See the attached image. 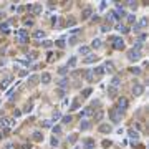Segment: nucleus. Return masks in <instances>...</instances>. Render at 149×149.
Here are the masks:
<instances>
[{
  "mask_svg": "<svg viewBox=\"0 0 149 149\" xmlns=\"http://www.w3.org/2000/svg\"><path fill=\"white\" fill-rule=\"evenodd\" d=\"M141 56H143L141 51H136V50H129V51H128V60H131V61L141 60Z\"/></svg>",
  "mask_w": 149,
  "mask_h": 149,
  "instance_id": "f257e3e1",
  "label": "nucleus"
},
{
  "mask_svg": "<svg viewBox=\"0 0 149 149\" xmlns=\"http://www.w3.org/2000/svg\"><path fill=\"white\" fill-rule=\"evenodd\" d=\"M121 114H123V113H119V111L114 108V109L109 111V119L113 123H119V121H121Z\"/></svg>",
  "mask_w": 149,
  "mask_h": 149,
  "instance_id": "f03ea898",
  "label": "nucleus"
},
{
  "mask_svg": "<svg viewBox=\"0 0 149 149\" xmlns=\"http://www.w3.org/2000/svg\"><path fill=\"white\" fill-rule=\"evenodd\" d=\"M116 109L119 111V113L126 111L128 109V99L126 98H119V99H118V108H116Z\"/></svg>",
  "mask_w": 149,
  "mask_h": 149,
  "instance_id": "7ed1b4c3",
  "label": "nucleus"
},
{
  "mask_svg": "<svg viewBox=\"0 0 149 149\" xmlns=\"http://www.w3.org/2000/svg\"><path fill=\"white\" fill-rule=\"evenodd\" d=\"M113 46H114L116 50H123L124 48V42H123V38H119V37L113 38Z\"/></svg>",
  "mask_w": 149,
  "mask_h": 149,
  "instance_id": "20e7f679",
  "label": "nucleus"
},
{
  "mask_svg": "<svg viewBox=\"0 0 149 149\" xmlns=\"http://www.w3.org/2000/svg\"><path fill=\"white\" fill-rule=\"evenodd\" d=\"M13 124H15V119H12V118H2V119H0V126L12 128Z\"/></svg>",
  "mask_w": 149,
  "mask_h": 149,
  "instance_id": "39448f33",
  "label": "nucleus"
},
{
  "mask_svg": "<svg viewBox=\"0 0 149 149\" xmlns=\"http://www.w3.org/2000/svg\"><path fill=\"white\" fill-rule=\"evenodd\" d=\"M131 91H132V94H134V96H141V94L144 93V86H143V85H134Z\"/></svg>",
  "mask_w": 149,
  "mask_h": 149,
  "instance_id": "423d86ee",
  "label": "nucleus"
},
{
  "mask_svg": "<svg viewBox=\"0 0 149 149\" xmlns=\"http://www.w3.org/2000/svg\"><path fill=\"white\" fill-rule=\"evenodd\" d=\"M146 25H148V18H141V20L134 25V32H139V30H141V28H144Z\"/></svg>",
  "mask_w": 149,
  "mask_h": 149,
  "instance_id": "0eeeda50",
  "label": "nucleus"
},
{
  "mask_svg": "<svg viewBox=\"0 0 149 149\" xmlns=\"http://www.w3.org/2000/svg\"><path fill=\"white\" fill-rule=\"evenodd\" d=\"M38 81H40V76H38V75H32V76L28 78V81H27V86H35Z\"/></svg>",
  "mask_w": 149,
  "mask_h": 149,
  "instance_id": "6e6552de",
  "label": "nucleus"
},
{
  "mask_svg": "<svg viewBox=\"0 0 149 149\" xmlns=\"http://www.w3.org/2000/svg\"><path fill=\"white\" fill-rule=\"evenodd\" d=\"M128 136H129V139H131L132 143H136V141L139 139V132L134 131V129H129V131H128Z\"/></svg>",
  "mask_w": 149,
  "mask_h": 149,
  "instance_id": "1a4fd4ad",
  "label": "nucleus"
},
{
  "mask_svg": "<svg viewBox=\"0 0 149 149\" xmlns=\"http://www.w3.org/2000/svg\"><path fill=\"white\" fill-rule=\"evenodd\" d=\"M91 15H93V8L86 7V8L83 10V13H81V20H86V18H89Z\"/></svg>",
  "mask_w": 149,
  "mask_h": 149,
  "instance_id": "9d476101",
  "label": "nucleus"
},
{
  "mask_svg": "<svg viewBox=\"0 0 149 149\" xmlns=\"http://www.w3.org/2000/svg\"><path fill=\"white\" fill-rule=\"evenodd\" d=\"M40 81L43 83V85H48L51 81V75L50 73H42V76H40Z\"/></svg>",
  "mask_w": 149,
  "mask_h": 149,
  "instance_id": "9b49d317",
  "label": "nucleus"
},
{
  "mask_svg": "<svg viewBox=\"0 0 149 149\" xmlns=\"http://www.w3.org/2000/svg\"><path fill=\"white\" fill-rule=\"evenodd\" d=\"M98 129H99V132H103V134H106V132L109 134V132L113 131V128H111L109 124H101V126H99Z\"/></svg>",
  "mask_w": 149,
  "mask_h": 149,
  "instance_id": "f8f14e48",
  "label": "nucleus"
},
{
  "mask_svg": "<svg viewBox=\"0 0 149 149\" xmlns=\"http://www.w3.org/2000/svg\"><path fill=\"white\" fill-rule=\"evenodd\" d=\"M89 126H91V123H89L88 119H83V121L80 123V129H81V131H88Z\"/></svg>",
  "mask_w": 149,
  "mask_h": 149,
  "instance_id": "ddd939ff",
  "label": "nucleus"
},
{
  "mask_svg": "<svg viewBox=\"0 0 149 149\" xmlns=\"http://www.w3.org/2000/svg\"><path fill=\"white\" fill-rule=\"evenodd\" d=\"M103 70H106L108 73H113V71H114V65H113L111 61H106L105 66H103Z\"/></svg>",
  "mask_w": 149,
  "mask_h": 149,
  "instance_id": "4468645a",
  "label": "nucleus"
},
{
  "mask_svg": "<svg viewBox=\"0 0 149 149\" xmlns=\"http://www.w3.org/2000/svg\"><path fill=\"white\" fill-rule=\"evenodd\" d=\"M116 94H118V88H114V86H108V96H109V98H114Z\"/></svg>",
  "mask_w": 149,
  "mask_h": 149,
  "instance_id": "2eb2a0df",
  "label": "nucleus"
},
{
  "mask_svg": "<svg viewBox=\"0 0 149 149\" xmlns=\"http://www.w3.org/2000/svg\"><path fill=\"white\" fill-rule=\"evenodd\" d=\"M83 61H85V63H88V65H89V63H96V61H98V56H96V55H88V56H86V60H83Z\"/></svg>",
  "mask_w": 149,
  "mask_h": 149,
  "instance_id": "dca6fc26",
  "label": "nucleus"
},
{
  "mask_svg": "<svg viewBox=\"0 0 149 149\" xmlns=\"http://www.w3.org/2000/svg\"><path fill=\"white\" fill-rule=\"evenodd\" d=\"M32 138L35 139L37 143H40V141H43V134H42V132H40V131H35V132H33V134H32Z\"/></svg>",
  "mask_w": 149,
  "mask_h": 149,
  "instance_id": "f3484780",
  "label": "nucleus"
},
{
  "mask_svg": "<svg viewBox=\"0 0 149 149\" xmlns=\"http://www.w3.org/2000/svg\"><path fill=\"white\" fill-rule=\"evenodd\" d=\"M33 37H35V38H38V40H42V38H45V37H46V33H45L43 30H38V32L33 33Z\"/></svg>",
  "mask_w": 149,
  "mask_h": 149,
  "instance_id": "a211bd4d",
  "label": "nucleus"
},
{
  "mask_svg": "<svg viewBox=\"0 0 149 149\" xmlns=\"http://www.w3.org/2000/svg\"><path fill=\"white\" fill-rule=\"evenodd\" d=\"M101 45H103V42L99 38H94L93 42H91V46H93V48H101Z\"/></svg>",
  "mask_w": 149,
  "mask_h": 149,
  "instance_id": "6ab92c4d",
  "label": "nucleus"
},
{
  "mask_svg": "<svg viewBox=\"0 0 149 149\" xmlns=\"http://www.w3.org/2000/svg\"><path fill=\"white\" fill-rule=\"evenodd\" d=\"M91 111H93V108H85V109L80 113V116H83V118H85V116H91V114H93Z\"/></svg>",
  "mask_w": 149,
  "mask_h": 149,
  "instance_id": "aec40b11",
  "label": "nucleus"
},
{
  "mask_svg": "<svg viewBox=\"0 0 149 149\" xmlns=\"http://www.w3.org/2000/svg\"><path fill=\"white\" fill-rule=\"evenodd\" d=\"M78 51H80V55H86V56H88L89 55V46H80Z\"/></svg>",
  "mask_w": 149,
  "mask_h": 149,
  "instance_id": "412c9836",
  "label": "nucleus"
},
{
  "mask_svg": "<svg viewBox=\"0 0 149 149\" xmlns=\"http://www.w3.org/2000/svg\"><path fill=\"white\" fill-rule=\"evenodd\" d=\"M58 86L60 88H68V78H61L60 81H58Z\"/></svg>",
  "mask_w": 149,
  "mask_h": 149,
  "instance_id": "4be33fe9",
  "label": "nucleus"
},
{
  "mask_svg": "<svg viewBox=\"0 0 149 149\" xmlns=\"http://www.w3.org/2000/svg\"><path fill=\"white\" fill-rule=\"evenodd\" d=\"M116 30H118V32H123V33H128V32H129V28L124 27V25H121V23H118V25H116Z\"/></svg>",
  "mask_w": 149,
  "mask_h": 149,
  "instance_id": "5701e85b",
  "label": "nucleus"
},
{
  "mask_svg": "<svg viewBox=\"0 0 149 149\" xmlns=\"http://www.w3.org/2000/svg\"><path fill=\"white\" fill-rule=\"evenodd\" d=\"M73 66H76V56H71V58H70V61H68L66 68H73Z\"/></svg>",
  "mask_w": 149,
  "mask_h": 149,
  "instance_id": "b1692460",
  "label": "nucleus"
},
{
  "mask_svg": "<svg viewBox=\"0 0 149 149\" xmlns=\"http://www.w3.org/2000/svg\"><path fill=\"white\" fill-rule=\"evenodd\" d=\"M119 85H121V80H119L118 76H114V78H113V81H111V86H114V88H118Z\"/></svg>",
  "mask_w": 149,
  "mask_h": 149,
  "instance_id": "393cba45",
  "label": "nucleus"
},
{
  "mask_svg": "<svg viewBox=\"0 0 149 149\" xmlns=\"http://www.w3.org/2000/svg\"><path fill=\"white\" fill-rule=\"evenodd\" d=\"M0 32H3V33H8V23H0Z\"/></svg>",
  "mask_w": 149,
  "mask_h": 149,
  "instance_id": "a878e982",
  "label": "nucleus"
},
{
  "mask_svg": "<svg viewBox=\"0 0 149 149\" xmlns=\"http://www.w3.org/2000/svg\"><path fill=\"white\" fill-rule=\"evenodd\" d=\"M109 20L111 22H114V20H119V17H118V13H116V12H109Z\"/></svg>",
  "mask_w": 149,
  "mask_h": 149,
  "instance_id": "bb28decb",
  "label": "nucleus"
},
{
  "mask_svg": "<svg viewBox=\"0 0 149 149\" xmlns=\"http://www.w3.org/2000/svg\"><path fill=\"white\" fill-rule=\"evenodd\" d=\"M146 38H148V35H146V33L138 35V43H144V42H146Z\"/></svg>",
  "mask_w": 149,
  "mask_h": 149,
  "instance_id": "cd10ccee",
  "label": "nucleus"
},
{
  "mask_svg": "<svg viewBox=\"0 0 149 149\" xmlns=\"http://www.w3.org/2000/svg\"><path fill=\"white\" fill-rule=\"evenodd\" d=\"M85 148H86V149H91V148H94V141H93V139H88V141L85 143Z\"/></svg>",
  "mask_w": 149,
  "mask_h": 149,
  "instance_id": "c85d7f7f",
  "label": "nucleus"
},
{
  "mask_svg": "<svg viewBox=\"0 0 149 149\" xmlns=\"http://www.w3.org/2000/svg\"><path fill=\"white\" fill-rule=\"evenodd\" d=\"M71 116H63V118H61V123H63V124H70V123H71Z\"/></svg>",
  "mask_w": 149,
  "mask_h": 149,
  "instance_id": "c756f323",
  "label": "nucleus"
},
{
  "mask_svg": "<svg viewBox=\"0 0 149 149\" xmlns=\"http://www.w3.org/2000/svg\"><path fill=\"white\" fill-rule=\"evenodd\" d=\"M10 81H12L10 78H7V80H3V81H2V85H0V88H2V89H5L7 86H8V85H10Z\"/></svg>",
  "mask_w": 149,
  "mask_h": 149,
  "instance_id": "7c9ffc66",
  "label": "nucleus"
},
{
  "mask_svg": "<svg viewBox=\"0 0 149 149\" xmlns=\"http://www.w3.org/2000/svg\"><path fill=\"white\" fill-rule=\"evenodd\" d=\"M42 126H43V128H51V126H53V121L45 119V121H42Z\"/></svg>",
  "mask_w": 149,
  "mask_h": 149,
  "instance_id": "2f4dec72",
  "label": "nucleus"
},
{
  "mask_svg": "<svg viewBox=\"0 0 149 149\" xmlns=\"http://www.w3.org/2000/svg\"><path fill=\"white\" fill-rule=\"evenodd\" d=\"M17 35H18V38H22V37H28V33H27V30H18V32H15Z\"/></svg>",
  "mask_w": 149,
  "mask_h": 149,
  "instance_id": "473e14b6",
  "label": "nucleus"
},
{
  "mask_svg": "<svg viewBox=\"0 0 149 149\" xmlns=\"http://www.w3.org/2000/svg\"><path fill=\"white\" fill-rule=\"evenodd\" d=\"M89 94H91V88H86L85 91H81V98H88Z\"/></svg>",
  "mask_w": 149,
  "mask_h": 149,
  "instance_id": "72a5a7b5",
  "label": "nucleus"
},
{
  "mask_svg": "<svg viewBox=\"0 0 149 149\" xmlns=\"http://www.w3.org/2000/svg\"><path fill=\"white\" fill-rule=\"evenodd\" d=\"M73 25H76V20L75 18H68L66 20V27H73Z\"/></svg>",
  "mask_w": 149,
  "mask_h": 149,
  "instance_id": "f704fd0d",
  "label": "nucleus"
},
{
  "mask_svg": "<svg viewBox=\"0 0 149 149\" xmlns=\"http://www.w3.org/2000/svg\"><path fill=\"white\" fill-rule=\"evenodd\" d=\"M61 134V128L60 126H53V136H58Z\"/></svg>",
  "mask_w": 149,
  "mask_h": 149,
  "instance_id": "c9c22d12",
  "label": "nucleus"
},
{
  "mask_svg": "<svg viewBox=\"0 0 149 149\" xmlns=\"http://www.w3.org/2000/svg\"><path fill=\"white\" fill-rule=\"evenodd\" d=\"M55 45L58 46V48H65V40H58V42H55Z\"/></svg>",
  "mask_w": 149,
  "mask_h": 149,
  "instance_id": "e433bc0d",
  "label": "nucleus"
},
{
  "mask_svg": "<svg viewBox=\"0 0 149 149\" xmlns=\"http://www.w3.org/2000/svg\"><path fill=\"white\" fill-rule=\"evenodd\" d=\"M58 144H60V141H58V138H56V136H53V138H51V146H53V148H56Z\"/></svg>",
  "mask_w": 149,
  "mask_h": 149,
  "instance_id": "4c0bfd02",
  "label": "nucleus"
},
{
  "mask_svg": "<svg viewBox=\"0 0 149 149\" xmlns=\"http://www.w3.org/2000/svg\"><path fill=\"white\" fill-rule=\"evenodd\" d=\"M93 73H96V75H99V76H101V75L105 73V70H103V66H98V68H96V70H94Z\"/></svg>",
  "mask_w": 149,
  "mask_h": 149,
  "instance_id": "58836bf2",
  "label": "nucleus"
},
{
  "mask_svg": "<svg viewBox=\"0 0 149 149\" xmlns=\"http://www.w3.org/2000/svg\"><path fill=\"white\" fill-rule=\"evenodd\" d=\"M33 12L38 15V13H42V5H33Z\"/></svg>",
  "mask_w": 149,
  "mask_h": 149,
  "instance_id": "ea45409f",
  "label": "nucleus"
},
{
  "mask_svg": "<svg viewBox=\"0 0 149 149\" xmlns=\"http://www.w3.org/2000/svg\"><path fill=\"white\" fill-rule=\"evenodd\" d=\"M85 73H86V75H85V78H86L88 81H91V80H93V75H91V73H93V71H85Z\"/></svg>",
  "mask_w": 149,
  "mask_h": 149,
  "instance_id": "a19ab883",
  "label": "nucleus"
},
{
  "mask_svg": "<svg viewBox=\"0 0 149 149\" xmlns=\"http://www.w3.org/2000/svg\"><path fill=\"white\" fill-rule=\"evenodd\" d=\"M23 23H25V27H32V25H33V20H32V18H27Z\"/></svg>",
  "mask_w": 149,
  "mask_h": 149,
  "instance_id": "79ce46f5",
  "label": "nucleus"
},
{
  "mask_svg": "<svg viewBox=\"0 0 149 149\" xmlns=\"http://www.w3.org/2000/svg\"><path fill=\"white\" fill-rule=\"evenodd\" d=\"M66 71H68V68H66V66H61L60 70H58V73H60V75H66Z\"/></svg>",
  "mask_w": 149,
  "mask_h": 149,
  "instance_id": "37998d69",
  "label": "nucleus"
},
{
  "mask_svg": "<svg viewBox=\"0 0 149 149\" xmlns=\"http://www.w3.org/2000/svg\"><path fill=\"white\" fill-rule=\"evenodd\" d=\"M42 45H43L45 48H50V46H51V45H53V43H51V42H48V40H45V42H43V43H42Z\"/></svg>",
  "mask_w": 149,
  "mask_h": 149,
  "instance_id": "c03bdc74",
  "label": "nucleus"
},
{
  "mask_svg": "<svg viewBox=\"0 0 149 149\" xmlns=\"http://www.w3.org/2000/svg\"><path fill=\"white\" fill-rule=\"evenodd\" d=\"M75 43H78V38H76V37H73V38H70L68 45H75Z\"/></svg>",
  "mask_w": 149,
  "mask_h": 149,
  "instance_id": "a18cd8bd",
  "label": "nucleus"
},
{
  "mask_svg": "<svg viewBox=\"0 0 149 149\" xmlns=\"http://www.w3.org/2000/svg\"><path fill=\"white\" fill-rule=\"evenodd\" d=\"M126 18H128V22H129V23H134V20H136V18H134V15H128Z\"/></svg>",
  "mask_w": 149,
  "mask_h": 149,
  "instance_id": "49530a36",
  "label": "nucleus"
},
{
  "mask_svg": "<svg viewBox=\"0 0 149 149\" xmlns=\"http://www.w3.org/2000/svg\"><path fill=\"white\" fill-rule=\"evenodd\" d=\"M128 5L131 7L132 10H136V7H138V3H136V2H129V3H128Z\"/></svg>",
  "mask_w": 149,
  "mask_h": 149,
  "instance_id": "de8ad7c7",
  "label": "nucleus"
},
{
  "mask_svg": "<svg viewBox=\"0 0 149 149\" xmlns=\"http://www.w3.org/2000/svg\"><path fill=\"white\" fill-rule=\"evenodd\" d=\"M13 116H15V118H20V116H22V111L15 109V111H13Z\"/></svg>",
  "mask_w": 149,
  "mask_h": 149,
  "instance_id": "09e8293b",
  "label": "nucleus"
},
{
  "mask_svg": "<svg viewBox=\"0 0 149 149\" xmlns=\"http://www.w3.org/2000/svg\"><path fill=\"white\" fill-rule=\"evenodd\" d=\"M131 73H134V75H139V73H141V70H139V68H131Z\"/></svg>",
  "mask_w": 149,
  "mask_h": 149,
  "instance_id": "8fccbe9b",
  "label": "nucleus"
},
{
  "mask_svg": "<svg viewBox=\"0 0 149 149\" xmlns=\"http://www.w3.org/2000/svg\"><path fill=\"white\" fill-rule=\"evenodd\" d=\"M101 32H109V25H103L101 27Z\"/></svg>",
  "mask_w": 149,
  "mask_h": 149,
  "instance_id": "3c124183",
  "label": "nucleus"
},
{
  "mask_svg": "<svg viewBox=\"0 0 149 149\" xmlns=\"http://www.w3.org/2000/svg\"><path fill=\"white\" fill-rule=\"evenodd\" d=\"M68 141H70V143H75V141H76V136H75V134H71V136L68 138Z\"/></svg>",
  "mask_w": 149,
  "mask_h": 149,
  "instance_id": "603ef678",
  "label": "nucleus"
},
{
  "mask_svg": "<svg viewBox=\"0 0 149 149\" xmlns=\"http://www.w3.org/2000/svg\"><path fill=\"white\" fill-rule=\"evenodd\" d=\"M61 118V114L60 113H55V114H53V121H56V119H60Z\"/></svg>",
  "mask_w": 149,
  "mask_h": 149,
  "instance_id": "864d4df0",
  "label": "nucleus"
},
{
  "mask_svg": "<svg viewBox=\"0 0 149 149\" xmlns=\"http://www.w3.org/2000/svg\"><path fill=\"white\" fill-rule=\"evenodd\" d=\"M25 8H27L28 12H33V5H32V3H28V5H25Z\"/></svg>",
  "mask_w": 149,
  "mask_h": 149,
  "instance_id": "5fc2aeb1",
  "label": "nucleus"
},
{
  "mask_svg": "<svg viewBox=\"0 0 149 149\" xmlns=\"http://www.w3.org/2000/svg\"><path fill=\"white\" fill-rule=\"evenodd\" d=\"M101 118H103V111H99L98 114H96V121H99V119H101Z\"/></svg>",
  "mask_w": 149,
  "mask_h": 149,
  "instance_id": "6e6d98bb",
  "label": "nucleus"
},
{
  "mask_svg": "<svg viewBox=\"0 0 149 149\" xmlns=\"http://www.w3.org/2000/svg\"><path fill=\"white\" fill-rule=\"evenodd\" d=\"M106 8V2H101V5H99V10H105Z\"/></svg>",
  "mask_w": 149,
  "mask_h": 149,
  "instance_id": "4d7b16f0",
  "label": "nucleus"
},
{
  "mask_svg": "<svg viewBox=\"0 0 149 149\" xmlns=\"http://www.w3.org/2000/svg\"><path fill=\"white\" fill-rule=\"evenodd\" d=\"M78 33H80V30H78V28H75V30H71V35H78Z\"/></svg>",
  "mask_w": 149,
  "mask_h": 149,
  "instance_id": "13d9d810",
  "label": "nucleus"
},
{
  "mask_svg": "<svg viewBox=\"0 0 149 149\" xmlns=\"http://www.w3.org/2000/svg\"><path fill=\"white\" fill-rule=\"evenodd\" d=\"M5 149H15V146H13V144H7Z\"/></svg>",
  "mask_w": 149,
  "mask_h": 149,
  "instance_id": "bf43d9fd",
  "label": "nucleus"
},
{
  "mask_svg": "<svg viewBox=\"0 0 149 149\" xmlns=\"http://www.w3.org/2000/svg\"><path fill=\"white\" fill-rule=\"evenodd\" d=\"M23 149H30V146H27V144H25V146H23Z\"/></svg>",
  "mask_w": 149,
  "mask_h": 149,
  "instance_id": "052dcab7",
  "label": "nucleus"
}]
</instances>
